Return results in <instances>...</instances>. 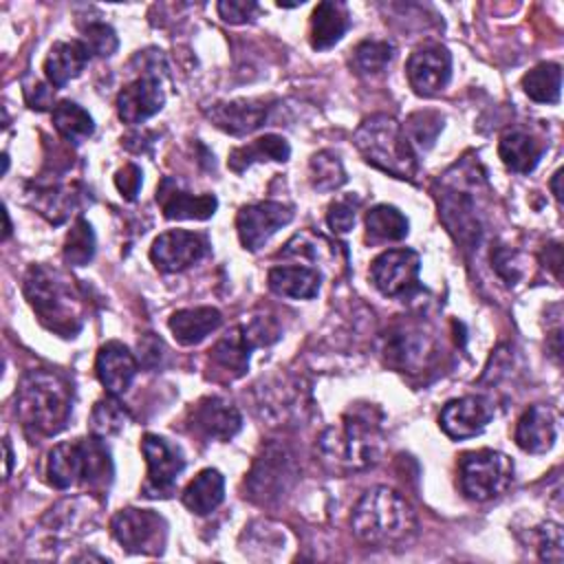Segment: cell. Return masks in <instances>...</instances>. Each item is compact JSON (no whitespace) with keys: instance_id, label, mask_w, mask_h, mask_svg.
I'll use <instances>...</instances> for the list:
<instances>
[{"instance_id":"obj_1","label":"cell","mask_w":564,"mask_h":564,"mask_svg":"<svg viewBox=\"0 0 564 564\" xmlns=\"http://www.w3.org/2000/svg\"><path fill=\"white\" fill-rule=\"evenodd\" d=\"M73 410V388L55 370L33 368L22 375L15 392V414L24 427L53 436L68 423Z\"/></svg>"},{"instance_id":"obj_2","label":"cell","mask_w":564,"mask_h":564,"mask_svg":"<svg viewBox=\"0 0 564 564\" xmlns=\"http://www.w3.org/2000/svg\"><path fill=\"white\" fill-rule=\"evenodd\" d=\"M24 295L33 311L40 315L42 324L62 337H75L82 328V302L62 271L33 264L24 275Z\"/></svg>"},{"instance_id":"obj_3","label":"cell","mask_w":564,"mask_h":564,"mask_svg":"<svg viewBox=\"0 0 564 564\" xmlns=\"http://www.w3.org/2000/svg\"><path fill=\"white\" fill-rule=\"evenodd\" d=\"M350 527L361 542L388 546L412 531L414 513L408 500L394 489L372 487L352 507Z\"/></svg>"},{"instance_id":"obj_4","label":"cell","mask_w":564,"mask_h":564,"mask_svg":"<svg viewBox=\"0 0 564 564\" xmlns=\"http://www.w3.org/2000/svg\"><path fill=\"white\" fill-rule=\"evenodd\" d=\"M359 154L381 172L394 178L412 181L419 172V161L403 126L390 115H372L361 121L355 132Z\"/></svg>"},{"instance_id":"obj_5","label":"cell","mask_w":564,"mask_h":564,"mask_svg":"<svg viewBox=\"0 0 564 564\" xmlns=\"http://www.w3.org/2000/svg\"><path fill=\"white\" fill-rule=\"evenodd\" d=\"M319 454L341 471H361L381 456V427L366 414H346L319 436Z\"/></svg>"},{"instance_id":"obj_6","label":"cell","mask_w":564,"mask_h":564,"mask_svg":"<svg viewBox=\"0 0 564 564\" xmlns=\"http://www.w3.org/2000/svg\"><path fill=\"white\" fill-rule=\"evenodd\" d=\"M46 476L55 489L75 485L108 487L112 480L110 452L99 436L59 443L48 452Z\"/></svg>"},{"instance_id":"obj_7","label":"cell","mask_w":564,"mask_h":564,"mask_svg":"<svg viewBox=\"0 0 564 564\" xmlns=\"http://www.w3.org/2000/svg\"><path fill=\"white\" fill-rule=\"evenodd\" d=\"M513 480V463L496 449H474L458 458V487L476 502L500 496Z\"/></svg>"},{"instance_id":"obj_8","label":"cell","mask_w":564,"mask_h":564,"mask_svg":"<svg viewBox=\"0 0 564 564\" xmlns=\"http://www.w3.org/2000/svg\"><path fill=\"white\" fill-rule=\"evenodd\" d=\"M280 339V328L269 317H258L247 326L229 328L212 348L209 359L229 377H242L249 368V357L256 346H269Z\"/></svg>"},{"instance_id":"obj_9","label":"cell","mask_w":564,"mask_h":564,"mask_svg":"<svg viewBox=\"0 0 564 564\" xmlns=\"http://www.w3.org/2000/svg\"><path fill=\"white\" fill-rule=\"evenodd\" d=\"M295 476L297 465L293 454L282 443H267L262 445L247 476L249 496L262 505L273 502L291 489Z\"/></svg>"},{"instance_id":"obj_10","label":"cell","mask_w":564,"mask_h":564,"mask_svg":"<svg viewBox=\"0 0 564 564\" xmlns=\"http://www.w3.org/2000/svg\"><path fill=\"white\" fill-rule=\"evenodd\" d=\"M141 452L148 463V476L141 485V494L145 498L172 496L176 478L185 469V456L181 447L159 434H145L141 438Z\"/></svg>"},{"instance_id":"obj_11","label":"cell","mask_w":564,"mask_h":564,"mask_svg":"<svg viewBox=\"0 0 564 564\" xmlns=\"http://www.w3.org/2000/svg\"><path fill=\"white\" fill-rule=\"evenodd\" d=\"M110 529L115 540L130 553H163L165 520L150 509H121L112 516Z\"/></svg>"},{"instance_id":"obj_12","label":"cell","mask_w":564,"mask_h":564,"mask_svg":"<svg viewBox=\"0 0 564 564\" xmlns=\"http://www.w3.org/2000/svg\"><path fill=\"white\" fill-rule=\"evenodd\" d=\"M163 62L161 51H156L152 64H143V73L126 84L117 95V115L126 123H143L154 117L165 104V90L154 64Z\"/></svg>"},{"instance_id":"obj_13","label":"cell","mask_w":564,"mask_h":564,"mask_svg":"<svg viewBox=\"0 0 564 564\" xmlns=\"http://www.w3.org/2000/svg\"><path fill=\"white\" fill-rule=\"evenodd\" d=\"M421 258L414 249H388L370 264V280L388 297H405L419 289Z\"/></svg>"},{"instance_id":"obj_14","label":"cell","mask_w":564,"mask_h":564,"mask_svg":"<svg viewBox=\"0 0 564 564\" xmlns=\"http://www.w3.org/2000/svg\"><path fill=\"white\" fill-rule=\"evenodd\" d=\"M293 220V207L278 200H260L240 207L236 216V229L240 245L247 251H258L264 242L284 225Z\"/></svg>"},{"instance_id":"obj_15","label":"cell","mask_w":564,"mask_h":564,"mask_svg":"<svg viewBox=\"0 0 564 564\" xmlns=\"http://www.w3.org/2000/svg\"><path fill=\"white\" fill-rule=\"evenodd\" d=\"M405 75L416 95L432 97L449 84L452 55L441 44H425L408 57Z\"/></svg>"},{"instance_id":"obj_16","label":"cell","mask_w":564,"mask_h":564,"mask_svg":"<svg viewBox=\"0 0 564 564\" xmlns=\"http://www.w3.org/2000/svg\"><path fill=\"white\" fill-rule=\"evenodd\" d=\"M207 253V240L200 234L185 229H170L154 238L150 247V260L163 273H176Z\"/></svg>"},{"instance_id":"obj_17","label":"cell","mask_w":564,"mask_h":564,"mask_svg":"<svg viewBox=\"0 0 564 564\" xmlns=\"http://www.w3.org/2000/svg\"><path fill=\"white\" fill-rule=\"evenodd\" d=\"M189 425L209 441H229L242 427L238 408L223 397H203L189 408Z\"/></svg>"},{"instance_id":"obj_18","label":"cell","mask_w":564,"mask_h":564,"mask_svg":"<svg viewBox=\"0 0 564 564\" xmlns=\"http://www.w3.org/2000/svg\"><path fill=\"white\" fill-rule=\"evenodd\" d=\"M491 416H494L491 403L485 397L469 394V397L447 401L438 414V425L449 438L463 441V438L478 436L487 427Z\"/></svg>"},{"instance_id":"obj_19","label":"cell","mask_w":564,"mask_h":564,"mask_svg":"<svg viewBox=\"0 0 564 564\" xmlns=\"http://www.w3.org/2000/svg\"><path fill=\"white\" fill-rule=\"evenodd\" d=\"M156 203L163 216L170 220H207L214 216L218 200L214 194H189L178 187V183L165 176L156 187Z\"/></svg>"},{"instance_id":"obj_20","label":"cell","mask_w":564,"mask_h":564,"mask_svg":"<svg viewBox=\"0 0 564 564\" xmlns=\"http://www.w3.org/2000/svg\"><path fill=\"white\" fill-rule=\"evenodd\" d=\"M269 104L264 99H234L220 101L205 110L212 123L229 134H247L258 130L269 117Z\"/></svg>"},{"instance_id":"obj_21","label":"cell","mask_w":564,"mask_h":564,"mask_svg":"<svg viewBox=\"0 0 564 564\" xmlns=\"http://www.w3.org/2000/svg\"><path fill=\"white\" fill-rule=\"evenodd\" d=\"M95 370L101 386L117 397L132 386L139 366L128 346H123L121 341H106L97 352Z\"/></svg>"},{"instance_id":"obj_22","label":"cell","mask_w":564,"mask_h":564,"mask_svg":"<svg viewBox=\"0 0 564 564\" xmlns=\"http://www.w3.org/2000/svg\"><path fill=\"white\" fill-rule=\"evenodd\" d=\"M516 443L529 454H544L555 445L557 416L546 405H531L516 423Z\"/></svg>"},{"instance_id":"obj_23","label":"cell","mask_w":564,"mask_h":564,"mask_svg":"<svg viewBox=\"0 0 564 564\" xmlns=\"http://www.w3.org/2000/svg\"><path fill=\"white\" fill-rule=\"evenodd\" d=\"M90 59V51L84 44V40H70V42H55L44 59V73L51 86L62 88L77 75H82L84 66Z\"/></svg>"},{"instance_id":"obj_24","label":"cell","mask_w":564,"mask_h":564,"mask_svg":"<svg viewBox=\"0 0 564 564\" xmlns=\"http://www.w3.org/2000/svg\"><path fill=\"white\" fill-rule=\"evenodd\" d=\"M350 26V13L344 2L324 0L313 9L311 15V46L326 51L335 46Z\"/></svg>"},{"instance_id":"obj_25","label":"cell","mask_w":564,"mask_h":564,"mask_svg":"<svg viewBox=\"0 0 564 564\" xmlns=\"http://www.w3.org/2000/svg\"><path fill=\"white\" fill-rule=\"evenodd\" d=\"M223 322V315L214 306H194L178 308L170 317V330L181 346H194L212 335Z\"/></svg>"},{"instance_id":"obj_26","label":"cell","mask_w":564,"mask_h":564,"mask_svg":"<svg viewBox=\"0 0 564 564\" xmlns=\"http://www.w3.org/2000/svg\"><path fill=\"white\" fill-rule=\"evenodd\" d=\"M498 154L511 172L529 174L540 163V159L544 154V143H540L533 134H529L520 128H513L500 137Z\"/></svg>"},{"instance_id":"obj_27","label":"cell","mask_w":564,"mask_h":564,"mask_svg":"<svg viewBox=\"0 0 564 564\" xmlns=\"http://www.w3.org/2000/svg\"><path fill=\"white\" fill-rule=\"evenodd\" d=\"M267 282L275 295L311 300L319 293L322 275L311 267H273L267 275Z\"/></svg>"},{"instance_id":"obj_28","label":"cell","mask_w":564,"mask_h":564,"mask_svg":"<svg viewBox=\"0 0 564 564\" xmlns=\"http://www.w3.org/2000/svg\"><path fill=\"white\" fill-rule=\"evenodd\" d=\"M289 156H291V148H289L284 137H280V134H264V137H258L256 141H251L247 145L234 148L229 152L227 165H229L231 172L242 174L253 163H260V161L284 163V161H289Z\"/></svg>"},{"instance_id":"obj_29","label":"cell","mask_w":564,"mask_h":564,"mask_svg":"<svg viewBox=\"0 0 564 564\" xmlns=\"http://www.w3.org/2000/svg\"><path fill=\"white\" fill-rule=\"evenodd\" d=\"M223 498H225V478L218 469H212V467L198 471L183 491V505L196 516L212 513L223 502Z\"/></svg>"},{"instance_id":"obj_30","label":"cell","mask_w":564,"mask_h":564,"mask_svg":"<svg viewBox=\"0 0 564 564\" xmlns=\"http://www.w3.org/2000/svg\"><path fill=\"white\" fill-rule=\"evenodd\" d=\"M427 346V339L419 330L399 328L386 339V359L401 370H414L423 364Z\"/></svg>"},{"instance_id":"obj_31","label":"cell","mask_w":564,"mask_h":564,"mask_svg":"<svg viewBox=\"0 0 564 564\" xmlns=\"http://www.w3.org/2000/svg\"><path fill=\"white\" fill-rule=\"evenodd\" d=\"M562 88V68L555 62H540L522 77V90L538 104H557Z\"/></svg>"},{"instance_id":"obj_32","label":"cell","mask_w":564,"mask_h":564,"mask_svg":"<svg viewBox=\"0 0 564 564\" xmlns=\"http://www.w3.org/2000/svg\"><path fill=\"white\" fill-rule=\"evenodd\" d=\"M408 218L392 205H375L366 214V234L372 242H397L408 236Z\"/></svg>"},{"instance_id":"obj_33","label":"cell","mask_w":564,"mask_h":564,"mask_svg":"<svg viewBox=\"0 0 564 564\" xmlns=\"http://www.w3.org/2000/svg\"><path fill=\"white\" fill-rule=\"evenodd\" d=\"M53 126L62 139H66L68 143H75V145L86 141L95 132V123H93V117L88 115V110H84L79 104L68 101V99L59 101L53 108Z\"/></svg>"},{"instance_id":"obj_34","label":"cell","mask_w":564,"mask_h":564,"mask_svg":"<svg viewBox=\"0 0 564 564\" xmlns=\"http://www.w3.org/2000/svg\"><path fill=\"white\" fill-rule=\"evenodd\" d=\"M126 423H128V412L115 399V394L99 399L90 412V432L93 436H99V438L119 434L126 427Z\"/></svg>"},{"instance_id":"obj_35","label":"cell","mask_w":564,"mask_h":564,"mask_svg":"<svg viewBox=\"0 0 564 564\" xmlns=\"http://www.w3.org/2000/svg\"><path fill=\"white\" fill-rule=\"evenodd\" d=\"M394 48L386 40H364L352 48L350 64L361 75L381 73L392 62Z\"/></svg>"},{"instance_id":"obj_36","label":"cell","mask_w":564,"mask_h":564,"mask_svg":"<svg viewBox=\"0 0 564 564\" xmlns=\"http://www.w3.org/2000/svg\"><path fill=\"white\" fill-rule=\"evenodd\" d=\"M308 170H311V183L319 192H333L346 183V170L339 156L330 150H322L313 154Z\"/></svg>"},{"instance_id":"obj_37","label":"cell","mask_w":564,"mask_h":564,"mask_svg":"<svg viewBox=\"0 0 564 564\" xmlns=\"http://www.w3.org/2000/svg\"><path fill=\"white\" fill-rule=\"evenodd\" d=\"M95 231L86 218H77L64 240V260L73 267H84L95 256Z\"/></svg>"},{"instance_id":"obj_38","label":"cell","mask_w":564,"mask_h":564,"mask_svg":"<svg viewBox=\"0 0 564 564\" xmlns=\"http://www.w3.org/2000/svg\"><path fill=\"white\" fill-rule=\"evenodd\" d=\"M441 130H443V117L434 110L412 112L403 126V132L412 143V148L419 145L421 150H430Z\"/></svg>"},{"instance_id":"obj_39","label":"cell","mask_w":564,"mask_h":564,"mask_svg":"<svg viewBox=\"0 0 564 564\" xmlns=\"http://www.w3.org/2000/svg\"><path fill=\"white\" fill-rule=\"evenodd\" d=\"M84 44L88 46L90 53H95L99 57H110L119 46V37L110 24L88 22L84 26Z\"/></svg>"},{"instance_id":"obj_40","label":"cell","mask_w":564,"mask_h":564,"mask_svg":"<svg viewBox=\"0 0 564 564\" xmlns=\"http://www.w3.org/2000/svg\"><path fill=\"white\" fill-rule=\"evenodd\" d=\"M562 527L557 522H546L540 527V557L546 562L560 564L564 560V549H562Z\"/></svg>"},{"instance_id":"obj_41","label":"cell","mask_w":564,"mask_h":564,"mask_svg":"<svg viewBox=\"0 0 564 564\" xmlns=\"http://www.w3.org/2000/svg\"><path fill=\"white\" fill-rule=\"evenodd\" d=\"M326 223L337 234L350 231L352 225H355V205H352V200L350 198H339V200L330 203L328 214H326Z\"/></svg>"},{"instance_id":"obj_42","label":"cell","mask_w":564,"mask_h":564,"mask_svg":"<svg viewBox=\"0 0 564 564\" xmlns=\"http://www.w3.org/2000/svg\"><path fill=\"white\" fill-rule=\"evenodd\" d=\"M163 357H165V344L161 337H156L154 333H145L141 339H139V359L145 368L154 370V368H161L163 364Z\"/></svg>"},{"instance_id":"obj_43","label":"cell","mask_w":564,"mask_h":564,"mask_svg":"<svg viewBox=\"0 0 564 564\" xmlns=\"http://www.w3.org/2000/svg\"><path fill=\"white\" fill-rule=\"evenodd\" d=\"M216 9L225 22L242 24L253 18V13L258 11V4L251 0L249 2L247 0H223V2H218Z\"/></svg>"},{"instance_id":"obj_44","label":"cell","mask_w":564,"mask_h":564,"mask_svg":"<svg viewBox=\"0 0 564 564\" xmlns=\"http://www.w3.org/2000/svg\"><path fill=\"white\" fill-rule=\"evenodd\" d=\"M141 176H143V174H141V167H137L134 163H128V165H123L121 170H117V174H115V185H117V189L121 192V196H123L126 200H134V198H137V194H139V189H141V183H143Z\"/></svg>"},{"instance_id":"obj_45","label":"cell","mask_w":564,"mask_h":564,"mask_svg":"<svg viewBox=\"0 0 564 564\" xmlns=\"http://www.w3.org/2000/svg\"><path fill=\"white\" fill-rule=\"evenodd\" d=\"M4 456H7V460H4V478H9V474H11V465H13V452H11V443H9V438H4Z\"/></svg>"},{"instance_id":"obj_46","label":"cell","mask_w":564,"mask_h":564,"mask_svg":"<svg viewBox=\"0 0 564 564\" xmlns=\"http://www.w3.org/2000/svg\"><path fill=\"white\" fill-rule=\"evenodd\" d=\"M560 181H562V170H557V172L553 174V178H551V189H553V194H555L557 203H562V189H560Z\"/></svg>"},{"instance_id":"obj_47","label":"cell","mask_w":564,"mask_h":564,"mask_svg":"<svg viewBox=\"0 0 564 564\" xmlns=\"http://www.w3.org/2000/svg\"><path fill=\"white\" fill-rule=\"evenodd\" d=\"M9 234H11V223H9V214L4 209V238H9Z\"/></svg>"}]
</instances>
